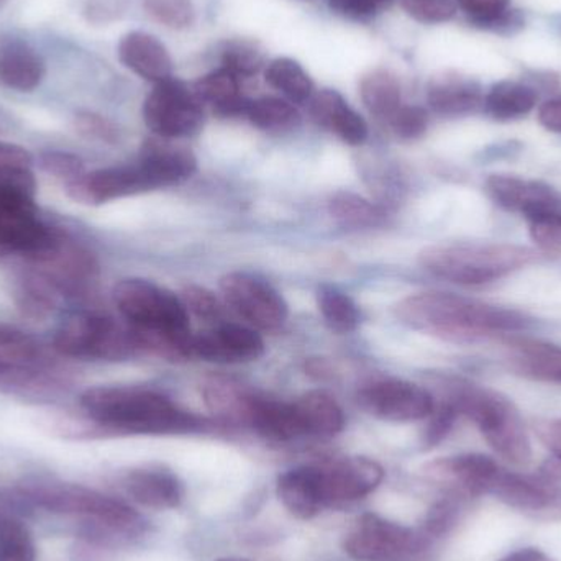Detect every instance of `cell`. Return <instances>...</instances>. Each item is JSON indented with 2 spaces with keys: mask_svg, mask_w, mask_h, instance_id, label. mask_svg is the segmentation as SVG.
I'll return each instance as SVG.
<instances>
[{
  "mask_svg": "<svg viewBox=\"0 0 561 561\" xmlns=\"http://www.w3.org/2000/svg\"><path fill=\"white\" fill-rule=\"evenodd\" d=\"M227 304L256 329L278 330L287 320L286 300L268 280L236 272L220 279Z\"/></svg>",
  "mask_w": 561,
  "mask_h": 561,
  "instance_id": "obj_13",
  "label": "cell"
},
{
  "mask_svg": "<svg viewBox=\"0 0 561 561\" xmlns=\"http://www.w3.org/2000/svg\"><path fill=\"white\" fill-rule=\"evenodd\" d=\"M399 319L419 332L454 343H478L529 329L524 313L458 294L425 290L398 304Z\"/></svg>",
  "mask_w": 561,
  "mask_h": 561,
  "instance_id": "obj_1",
  "label": "cell"
},
{
  "mask_svg": "<svg viewBox=\"0 0 561 561\" xmlns=\"http://www.w3.org/2000/svg\"><path fill=\"white\" fill-rule=\"evenodd\" d=\"M460 497L458 494H451V496L437 501L425 516L422 533L431 537L432 540L448 536L460 523L461 511H463Z\"/></svg>",
  "mask_w": 561,
  "mask_h": 561,
  "instance_id": "obj_38",
  "label": "cell"
},
{
  "mask_svg": "<svg viewBox=\"0 0 561 561\" xmlns=\"http://www.w3.org/2000/svg\"><path fill=\"white\" fill-rule=\"evenodd\" d=\"M265 342L255 330L237 323H222L193 336V356L214 363H247L262 358Z\"/></svg>",
  "mask_w": 561,
  "mask_h": 561,
  "instance_id": "obj_18",
  "label": "cell"
},
{
  "mask_svg": "<svg viewBox=\"0 0 561 561\" xmlns=\"http://www.w3.org/2000/svg\"><path fill=\"white\" fill-rule=\"evenodd\" d=\"M23 494L48 513L92 520L105 533L117 537L128 539L145 530L144 519L130 506L88 488L38 483L26 486Z\"/></svg>",
  "mask_w": 561,
  "mask_h": 561,
  "instance_id": "obj_5",
  "label": "cell"
},
{
  "mask_svg": "<svg viewBox=\"0 0 561 561\" xmlns=\"http://www.w3.org/2000/svg\"><path fill=\"white\" fill-rule=\"evenodd\" d=\"M402 9L422 23H444L454 19L457 3L454 0H401Z\"/></svg>",
  "mask_w": 561,
  "mask_h": 561,
  "instance_id": "obj_41",
  "label": "cell"
},
{
  "mask_svg": "<svg viewBox=\"0 0 561 561\" xmlns=\"http://www.w3.org/2000/svg\"><path fill=\"white\" fill-rule=\"evenodd\" d=\"M293 405L304 435L335 437L345 427L342 408L327 392H306Z\"/></svg>",
  "mask_w": 561,
  "mask_h": 561,
  "instance_id": "obj_28",
  "label": "cell"
},
{
  "mask_svg": "<svg viewBox=\"0 0 561 561\" xmlns=\"http://www.w3.org/2000/svg\"><path fill=\"white\" fill-rule=\"evenodd\" d=\"M278 497L297 519L309 520L325 510L320 467H299L280 474Z\"/></svg>",
  "mask_w": 561,
  "mask_h": 561,
  "instance_id": "obj_20",
  "label": "cell"
},
{
  "mask_svg": "<svg viewBox=\"0 0 561 561\" xmlns=\"http://www.w3.org/2000/svg\"><path fill=\"white\" fill-rule=\"evenodd\" d=\"M510 213L523 214L530 239L540 250L561 255V196L553 187L517 178L511 191Z\"/></svg>",
  "mask_w": 561,
  "mask_h": 561,
  "instance_id": "obj_12",
  "label": "cell"
},
{
  "mask_svg": "<svg viewBox=\"0 0 561 561\" xmlns=\"http://www.w3.org/2000/svg\"><path fill=\"white\" fill-rule=\"evenodd\" d=\"M537 253L510 243H447L422 250L419 263L435 278L478 286L533 265Z\"/></svg>",
  "mask_w": 561,
  "mask_h": 561,
  "instance_id": "obj_4",
  "label": "cell"
},
{
  "mask_svg": "<svg viewBox=\"0 0 561 561\" xmlns=\"http://www.w3.org/2000/svg\"><path fill=\"white\" fill-rule=\"evenodd\" d=\"M540 437H542L543 444L552 450L556 455L557 465L561 470V431L556 424L546 425L540 431Z\"/></svg>",
  "mask_w": 561,
  "mask_h": 561,
  "instance_id": "obj_51",
  "label": "cell"
},
{
  "mask_svg": "<svg viewBox=\"0 0 561 561\" xmlns=\"http://www.w3.org/2000/svg\"><path fill=\"white\" fill-rule=\"evenodd\" d=\"M500 470L501 465L481 454L438 458L424 467L428 480L442 484L451 491V494L461 497H480L488 494Z\"/></svg>",
  "mask_w": 561,
  "mask_h": 561,
  "instance_id": "obj_16",
  "label": "cell"
},
{
  "mask_svg": "<svg viewBox=\"0 0 561 561\" xmlns=\"http://www.w3.org/2000/svg\"><path fill=\"white\" fill-rule=\"evenodd\" d=\"M363 104L375 117L391 121L401 105V84L388 69H375L359 82Z\"/></svg>",
  "mask_w": 561,
  "mask_h": 561,
  "instance_id": "obj_31",
  "label": "cell"
},
{
  "mask_svg": "<svg viewBox=\"0 0 561 561\" xmlns=\"http://www.w3.org/2000/svg\"><path fill=\"white\" fill-rule=\"evenodd\" d=\"M253 394L232 382L216 381L204 389V398L210 411L227 421L245 424L250 399Z\"/></svg>",
  "mask_w": 561,
  "mask_h": 561,
  "instance_id": "obj_35",
  "label": "cell"
},
{
  "mask_svg": "<svg viewBox=\"0 0 561 561\" xmlns=\"http://www.w3.org/2000/svg\"><path fill=\"white\" fill-rule=\"evenodd\" d=\"M488 494L529 519L561 523V486L552 478L514 473L501 467Z\"/></svg>",
  "mask_w": 561,
  "mask_h": 561,
  "instance_id": "obj_11",
  "label": "cell"
},
{
  "mask_svg": "<svg viewBox=\"0 0 561 561\" xmlns=\"http://www.w3.org/2000/svg\"><path fill=\"white\" fill-rule=\"evenodd\" d=\"M145 10L151 19L174 30L187 28L196 16L191 0H145Z\"/></svg>",
  "mask_w": 561,
  "mask_h": 561,
  "instance_id": "obj_39",
  "label": "cell"
},
{
  "mask_svg": "<svg viewBox=\"0 0 561 561\" xmlns=\"http://www.w3.org/2000/svg\"><path fill=\"white\" fill-rule=\"evenodd\" d=\"M0 561H35V546L28 530L0 516Z\"/></svg>",
  "mask_w": 561,
  "mask_h": 561,
  "instance_id": "obj_37",
  "label": "cell"
},
{
  "mask_svg": "<svg viewBox=\"0 0 561 561\" xmlns=\"http://www.w3.org/2000/svg\"><path fill=\"white\" fill-rule=\"evenodd\" d=\"M247 118L255 127L266 131L289 130L300 122L297 108L290 102L278 98H262L250 101Z\"/></svg>",
  "mask_w": 561,
  "mask_h": 561,
  "instance_id": "obj_36",
  "label": "cell"
},
{
  "mask_svg": "<svg viewBox=\"0 0 561 561\" xmlns=\"http://www.w3.org/2000/svg\"><path fill=\"white\" fill-rule=\"evenodd\" d=\"M42 168L53 176L61 178L66 184L78 180L85 173L84 164L75 154L62 153V151H48L42 157Z\"/></svg>",
  "mask_w": 561,
  "mask_h": 561,
  "instance_id": "obj_45",
  "label": "cell"
},
{
  "mask_svg": "<svg viewBox=\"0 0 561 561\" xmlns=\"http://www.w3.org/2000/svg\"><path fill=\"white\" fill-rule=\"evenodd\" d=\"M392 0H329L330 9L352 20H366L375 16Z\"/></svg>",
  "mask_w": 561,
  "mask_h": 561,
  "instance_id": "obj_47",
  "label": "cell"
},
{
  "mask_svg": "<svg viewBox=\"0 0 561 561\" xmlns=\"http://www.w3.org/2000/svg\"><path fill=\"white\" fill-rule=\"evenodd\" d=\"M148 128L164 140L196 135L203 128V101L178 79L158 82L144 105Z\"/></svg>",
  "mask_w": 561,
  "mask_h": 561,
  "instance_id": "obj_10",
  "label": "cell"
},
{
  "mask_svg": "<svg viewBox=\"0 0 561 561\" xmlns=\"http://www.w3.org/2000/svg\"><path fill=\"white\" fill-rule=\"evenodd\" d=\"M392 130L402 140H415L421 138L422 135L427 131L428 127V114L422 107H415V105H402L394 117L389 121Z\"/></svg>",
  "mask_w": 561,
  "mask_h": 561,
  "instance_id": "obj_43",
  "label": "cell"
},
{
  "mask_svg": "<svg viewBox=\"0 0 561 561\" xmlns=\"http://www.w3.org/2000/svg\"><path fill=\"white\" fill-rule=\"evenodd\" d=\"M197 98L213 105L222 117L247 115L250 101L240 94V78L227 68L204 76L196 84Z\"/></svg>",
  "mask_w": 561,
  "mask_h": 561,
  "instance_id": "obj_29",
  "label": "cell"
},
{
  "mask_svg": "<svg viewBox=\"0 0 561 561\" xmlns=\"http://www.w3.org/2000/svg\"><path fill=\"white\" fill-rule=\"evenodd\" d=\"M431 421H428L427 427H425L424 435H422V444L424 448H434L438 444L445 440L454 428L455 422L460 417L458 412L455 411L454 405L448 402L442 401L437 409L434 408L432 412Z\"/></svg>",
  "mask_w": 561,
  "mask_h": 561,
  "instance_id": "obj_42",
  "label": "cell"
},
{
  "mask_svg": "<svg viewBox=\"0 0 561 561\" xmlns=\"http://www.w3.org/2000/svg\"><path fill=\"white\" fill-rule=\"evenodd\" d=\"M81 408L101 427L127 434H187L203 427L201 419L181 411L167 396L134 386L88 389Z\"/></svg>",
  "mask_w": 561,
  "mask_h": 561,
  "instance_id": "obj_3",
  "label": "cell"
},
{
  "mask_svg": "<svg viewBox=\"0 0 561 561\" xmlns=\"http://www.w3.org/2000/svg\"><path fill=\"white\" fill-rule=\"evenodd\" d=\"M427 102L437 114L457 117L477 111L484 98L481 85L473 79L444 75L428 82Z\"/></svg>",
  "mask_w": 561,
  "mask_h": 561,
  "instance_id": "obj_23",
  "label": "cell"
},
{
  "mask_svg": "<svg viewBox=\"0 0 561 561\" xmlns=\"http://www.w3.org/2000/svg\"><path fill=\"white\" fill-rule=\"evenodd\" d=\"M313 121L335 134L340 140L352 147H359L368 138V125L356 114L345 99L332 89L320 91L310 105Z\"/></svg>",
  "mask_w": 561,
  "mask_h": 561,
  "instance_id": "obj_22",
  "label": "cell"
},
{
  "mask_svg": "<svg viewBox=\"0 0 561 561\" xmlns=\"http://www.w3.org/2000/svg\"><path fill=\"white\" fill-rule=\"evenodd\" d=\"M263 53L250 42H233L224 51L222 66L239 78H250L262 69Z\"/></svg>",
  "mask_w": 561,
  "mask_h": 561,
  "instance_id": "obj_40",
  "label": "cell"
},
{
  "mask_svg": "<svg viewBox=\"0 0 561 561\" xmlns=\"http://www.w3.org/2000/svg\"><path fill=\"white\" fill-rule=\"evenodd\" d=\"M68 379L45 346L15 327L0 325V391L55 394Z\"/></svg>",
  "mask_w": 561,
  "mask_h": 561,
  "instance_id": "obj_6",
  "label": "cell"
},
{
  "mask_svg": "<svg viewBox=\"0 0 561 561\" xmlns=\"http://www.w3.org/2000/svg\"><path fill=\"white\" fill-rule=\"evenodd\" d=\"M245 424L270 440L289 442L304 437L294 405L262 396L253 394L250 399Z\"/></svg>",
  "mask_w": 561,
  "mask_h": 561,
  "instance_id": "obj_25",
  "label": "cell"
},
{
  "mask_svg": "<svg viewBox=\"0 0 561 561\" xmlns=\"http://www.w3.org/2000/svg\"><path fill=\"white\" fill-rule=\"evenodd\" d=\"M500 561H559L550 557L549 553L542 552L539 549H520L516 550V552L510 553V556L504 557Z\"/></svg>",
  "mask_w": 561,
  "mask_h": 561,
  "instance_id": "obj_52",
  "label": "cell"
},
{
  "mask_svg": "<svg viewBox=\"0 0 561 561\" xmlns=\"http://www.w3.org/2000/svg\"><path fill=\"white\" fill-rule=\"evenodd\" d=\"M537 104V92L523 82H497L484 98V111L494 121L510 122L530 114Z\"/></svg>",
  "mask_w": 561,
  "mask_h": 561,
  "instance_id": "obj_30",
  "label": "cell"
},
{
  "mask_svg": "<svg viewBox=\"0 0 561 561\" xmlns=\"http://www.w3.org/2000/svg\"><path fill=\"white\" fill-rule=\"evenodd\" d=\"M160 190L153 174L138 160L127 167L104 168L84 173L78 180L66 184V193L76 203L101 206L122 197Z\"/></svg>",
  "mask_w": 561,
  "mask_h": 561,
  "instance_id": "obj_15",
  "label": "cell"
},
{
  "mask_svg": "<svg viewBox=\"0 0 561 561\" xmlns=\"http://www.w3.org/2000/svg\"><path fill=\"white\" fill-rule=\"evenodd\" d=\"M266 81L296 104H304L312 98V79L294 59L278 58L270 62L266 69Z\"/></svg>",
  "mask_w": 561,
  "mask_h": 561,
  "instance_id": "obj_32",
  "label": "cell"
},
{
  "mask_svg": "<svg viewBox=\"0 0 561 561\" xmlns=\"http://www.w3.org/2000/svg\"><path fill=\"white\" fill-rule=\"evenodd\" d=\"M317 306L330 330L336 333L355 332L359 325L358 306L352 297L332 286H322L317 290Z\"/></svg>",
  "mask_w": 561,
  "mask_h": 561,
  "instance_id": "obj_33",
  "label": "cell"
},
{
  "mask_svg": "<svg viewBox=\"0 0 561 561\" xmlns=\"http://www.w3.org/2000/svg\"><path fill=\"white\" fill-rule=\"evenodd\" d=\"M556 425H557V427H559V428H560V431H561V421H560V422H556Z\"/></svg>",
  "mask_w": 561,
  "mask_h": 561,
  "instance_id": "obj_54",
  "label": "cell"
},
{
  "mask_svg": "<svg viewBox=\"0 0 561 561\" xmlns=\"http://www.w3.org/2000/svg\"><path fill=\"white\" fill-rule=\"evenodd\" d=\"M442 401L454 405L458 415L470 419L491 448L514 467L533 461V444L516 405L493 389L460 376H434Z\"/></svg>",
  "mask_w": 561,
  "mask_h": 561,
  "instance_id": "obj_2",
  "label": "cell"
},
{
  "mask_svg": "<svg viewBox=\"0 0 561 561\" xmlns=\"http://www.w3.org/2000/svg\"><path fill=\"white\" fill-rule=\"evenodd\" d=\"M55 352L66 358L118 362L138 352L131 329L94 312L75 313L66 319L53 340Z\"/></svg>",
  "mask_w": 561,
  "mask_h": 561,
  "instance_id": "obj_8",
  "label": "cell"
},
{
  "mask_svg": "<svg viewBox=\"0 0 561 561\" xmlns=\"http://www.w3.org/2000/svg\"><path fill=\"white\" fill-rule=\"evenodd\" d=\"M140 161L150 170L160 187L183 183L197 170L196 158L190 150L163 140L147 141Z\"/></svg>",
  "mask_w": 561,
  "mask_h": 561,
  "instance_id": "obj_26",
  "label": "cell"
},
{
  "mask_svg": "<svg viewBox=\"0 0 561 561\" xmlns=\"http://www.w3.org/2000/svg\"><path fill=\"white\" fill-rule=\"evenodd\" d=\"M343 550L358 561H425L432 556V539L422 530L365 514L343 540Z\"/></svg>",
  "mask_w": 561,
  "mask_h": 561,
  "instance_id": "obj_9",
  "label": "cell"
},
{
  "mask_svg": "<svg viewBox=\"0 0 561 561\" xmlns=\"http://www.w3.org/2000/svg\"><path fill=\"white\" fill-rule=\"evenodd\" d=\"M32 154L15 145L0 144V167L32 168Z\"/></svg>",
  "mask_w": 561,
  "mask_h": 561,
  "instance_id": "obj_49",
  "label": "cell"
},
{
  "mask_svg": "<svg viewBox=\"0 0 561 561\" xmlns=\"http://www.w3.org/2000/svg\"><path fill=\"white\" fill-rule=\"evenodd\" d=\"M329 209L342 226L355 229L379 226L385 220V213L378 206L353 193L335 194L330 201Z\"/></svg>",
  "mask_w": 561,
  "mask_h": 561,
  "instance_id": "obj_34",
  "label": "cell"
},
{
  "mask_svg": "<svg viewBox=\"0 0 561 561\" xmlns=\"http://www.w3.org/2000/svg\"><path fill=\"white\" fill-rule=\"evenodd\" d=\"M76 127L85 137L98 138V140L108 141V144L118 138L117 128L107 118L101 117V115L89 114V112L78 115Z\"/></svg>",
  "mask_w": 561,
  "mask_h": 561,
  "instance_id": "obj_48",
  "label": "cell"
},
{
  "mask_svg": "<svg viewBox=\"0 0 561 561\" xmlns=\"http://www.w3.org/2000/svg\"><path fill=\"white\" fill-rule=\"evenodd\" d=\"M217 561H250V560L237 559V557H230V559H220V560H217Z\"/></svg>",
  "mask_w": 561,
  "mask_h": 561,
  "instance_id": "obj_53",
  "label": "cell"
},
{
  "mask_svg": "<svg viewBox=\"0 0 561 561\" xmlns=\"http://www.w3.org/2000/svg\"><path fill=\"white\" fill-rule=\"evenodd\" d=\"M45 61L26 43L7 42L0 45V82L20 92H30L45 78Z\"/></svg>",
  "mask_w": 561,
  "mask_h": 561,
  "instance_id": "obj_27",
  "label": "cell"
},
{
  "mask_svg": "<svg viewBox=\"0 0 561 561\" xmlns=\"http://www.w3.org/2000/svg\"><path fill=\"white\" fill-rule=\"evenodd\" d=\"M539 122L547 130L553 131V134H561V99L547 101L539 108Z\"/></svg>",
  "mask_w": 561,
  "mask_h": 561,
  "instance_id": "obj_50",
  "label": "cell"
},
{
  "mask_svg": "<svg viewBox=\"0 0 561 561\" xmlns=\"http://www.w3.org/2000/svg\"><path fill=\"white\" fill-rule=\"evenodd\" d=\"M506 362L516 375L561 385V346L530 336L507 335Z\"/></svg>",
  "mask_w": 561,
  "mask_h": 561,
  "instance_id": "obj_19",
  "label": "cell"
},
{
  "mask_svg": "<svg viewBox=\"0 0 561 561\" xmlns=\"http://www.w3.org/2000/svg\"><path fill=\"white\" fill-rule=\"evenodd\" d=\"M327 506L353 503L378 490L385 480V470L378 461L365 457H350L320 467Z\"/></svg>",
  "mask_w": 561,
  "mask_h": 561,
  "instance_id": "obj_17",
  "label": "cell"
},
{
  "mask_svg": "<svg viewBox=\"0 0 561 561\" xmlns=\"http://www.w3.org/2000/svg\"><path fill=\"white\" fill-rule=\"evenodd\" d=\"M457 2L477 25L484 26V28L504 15L510 7V0H457Z\"/></svg>",
  "mask_w": 561,
  "mask_h": 561,
  "instance_id": "obj_46",
  "label": "cell"
},
{
  "mask_svg": "<svg viewBox=\"0 0 561 561\" xmlns=\"http://www.w3.org/2000/svg\"><path fill=\"white\" fill-rule=\"evenodd\" d=\"M118 58L125 68L154 84L170 79L173 71L167 46L150 33H127L118 45Z\"/></svg>",
  "mask_w": 561,
  "mask_h": 561,
  "instance_id": "obj_21",
  "label": "cell"
},
{
  "mask_svg": "<svg viewBox=\"0 0 561 561\" xmlns=\"http://www.w3.org/2000/svg\"><path fill=\"white\" fill-rule=\"evenodd\" d=\"M358 401L368 414L389 422L422 421L435 408L427 389L398 378L373 379L358 392Z\"/></svg>",
  "mask_w": 561,
  "mask_h": 561,
  "instance_id": "obj_14",
  "label": "cell"
},
{
  "mask_svg": "<svg viewBox=\"0 0 561 561\" xmlns=\"http://www.w3.org/2000/svg\"><path fill=\"white\" fill-rule=\"evenodd\" d=\"M114 302L130 327L145 332L190 335V312L180 297L147 279H122Z\"/></svg>",
  "mask_w": 561,
  "mask_h": 561,
  "instance_id": "obj_7",
  "label": "cell"
},
{
  "mask_svg": "<svg viewBox=\"0 0 561 561\" xmlns=\"http://www.w3.org/2000/svg\"><path fill=\"white\" fill-rule=\"evenodd\" d=\"M181 300L186 306L187 312L191 310L199 319L216 320L222 316V307H220L219 300L210 290L204 289V287L187 286L183 290Z\"/></svg>",
  "mask_w": 561,
  "mask_h": 561,
  "instance_id": "obj_44",
  "label": "cell"
},
{
  "mask_svg": "<svg viewBox=\"0 0 561 561\" xmlns=\"http://www.w3.org/2000/svg\"><path fill=\"white\" fill-rule=\"evenodd\" d=\"M125 490L138 504L151 510H174L183 501L181 481L168 470H135L125 478Z\"/></svg>",
  "mask_w": 561,
  "mask_h": 561,
  "instance_id": "obj_24",
  "label": "cell"
}]
</instances>
